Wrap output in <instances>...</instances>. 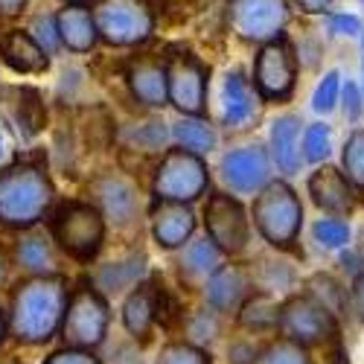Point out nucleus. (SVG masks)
<instances>
[{
	"label": "nucleus",
	"instance_id": "obj_1",
	"mask_svg": "<svg viewBox=\"0 0 364 364\" xmlns=\"http://www.w3.org/2000/svg\"><path fill=\"white\" fill-rule=\"evenodd\" d=\"M68 300H70L68 280L58 274L33 277L21 283L12 294V312H9L12 336L23 344L50 341L65 323Z\"/></svg>",
	"mask_w": 364,
	"mask_h": 364
},
{
	"label": "nucleus",
	"instance_id": "obj_2",
	"mask_svg": "<svg viewBox=\"0 0 364 364\" xmlns=\"http://www.w3.org/2000/svg\"><path fill=\"white\" fill-rule=\"evenodd\" d=\"M303 201L286 178H274L254 196L251 222L274 251H294L303 233Z\"/></svg>",
	"mask_w": 364,
	"mask_h": 364
},
{
	"label": "nucleus",
	"instance_id": "obj_3",
	"mask_svg": "<svg viewBox=\"0 0 364 364\" xmlns=\"http://www.w3.org/2000/svg\"><path fill=\"white\" fill-rule=\"evenodd\" d=\"M53 204V184L41 166L18 164L0 172V225L33 228Z\"/></svg>",
	"mask_w": 364,
	"mask_h": 364
},
{
	"label": "nucleus",
	"instance_id": "obj_4",
	"mask_svg": "<svg viewBox=\"0 0 364 364\" xmlns=\"http://www.w3.org/2000/svg\"><path fill=\"white\" fill-rule=\"evenodd\" d=\"M280 336L309 350L332 347V344H341V321L309 291H291L289 297H283Z\"/></svg>",
	"mask_w": 364,
	"mask_h": 364
},
{
	"label": "nucleus",
	"instance_id": "obj_5",
	"mask_svg": "<svg viewBox=\"0 0 364 364\" xmlns=\"http://www.w3.org/2000/svg\"><path fill=\"white\" fill-rule=\"evenodd\" d=\"M53 239L68 257L90 262L105 242V213L97 204L68 201L53 216Z\"/></svg>",
	"mask_w": 364,
	"mask_h": 364
},
{
	"label": "nucleus",
	"instance_id": "obj_6",
	"mask_svg": "<svg viewBox=\"0 0 364 364\" xmlns=\"http://www.w3.org/2000/svg\"><path fill=\"white\" fill-rule=\"evenodd\" d=\"M297 73L300 58L286 36L257 47L251 79L262 102H289L297 90Z\"/></svg>",
	"mask_w": 364,
	"mask_h": 364
},
{
	"label": "nucleus",
	"instance_id": "obj_7",
	"mask_svg": "<svg viewBox=\"0 0 364 364\" xmlns=\"http://www.w3.org/2000/svg\"><path fill=\"white\" fill-rule=\"evenodd\" d=\"M108 303L97 283L82 280L68 300V312L62 323V338L68 347H82V350H94L105 341L108 336Z\"/></svg>",
	"mask_w": 364,
	"mask_h": 364
},
{
	"label": "nucleus",
	"instance_id": "obj_8",
	"mask_svg": "<svg viewBox=\"0 0 364 364\" xmlns=\"http://www.w3.org/2000/svg\"><path fill=\"white\" fill-rule=\"evenodd\" d=\"M155 190L158 201H181V204H193L210 190V169L204 155L187 149H169L161 158V166L155 172Z\"/></svg>",
	"mask_w": 364,
	"mask_h": 364
},
{
	"label": "nucleus",
	"instance_id": "obj_9",
	"mask_svg": "<svg viewBox=\"0 0 364 364\" xmlns=\"http://www.w3.org/2000/svg\"><path fill=\"white\" fill-rule=\"evenodd\" d=\"M230 29L248 44H268L286 36L291 21L289 0H230L228 4Z\"/></svg>",
	"mask_w": 364,
	"mask_h": 364
},
{
	"label": "nucleus",
	"instance_id": "obj_10",
	"mask_svg": "<svg viewBox=\"0 0 364 364\" xmlns=\"http://www.w3.org/2000/svg\"><path fill=\"white\" fill-rule=\"evenodd\" d=\"M166 76H169V102L190 117H204L210 94V68L190 50H169Z\"/></svg>",
	"mask_w": 364,
	"mask_h": 364
},
{
	"label": "nucleus",
	"instance_id": "obj_11",
	"mask_svg": "<svg viewBox=\"0 0 364 364\" xmlns=\"http://www.w3.org/2000/svg\"><path fill=\"white\" fill-rule=\"evenodd\" d=\"M204 230L225 257H239L248 251L251 219L242 201L230 193H210L204 207Z\"/></svg>",
	"mask_w": 364,
	"mask_h": 364
},
{
	"label": "nucleus",
	"instance_id": "obj_12",
	"mask_svg": "<svg viewBox=\"0 0 364 364\" xmlns=\"http://www.w3.org/2000/svg\"><path fill=\"white\" fill-rule=\"evenodd\" d=\"M271 169H274V161H271V151L262 143H245V146L228 149L219 161L222 181L236 196H257L262 187H268L274 181Z\"/></svg>",
	"mask_w": 364,
	"mask_h": 364
},
{
	"label": "nucleus",
	"instance_id": "obj_13",
	"mask_svg": "<svg viewBox=\"0 0 364 364\" xmlns=\"http://www.w3.org/2000/svg\"><path fill=\"white\" fill-rule=\"evenodd\" d=\"M100 38L111 47H134L155 29V18L143 0H105L97 9Z\"/></svg>",
	"mask_w": 364,
	"mask_h": 364
},
{
	"label": "nucleus",
	"instance_id": "obj_14",
	"mask_svg": "<svg viewBox=\"0 0 364 364\" xmlns=\"http://www.w3.org/2000/svg\"><path fill=\"white\" fill-rule=\"evenodd\" d=\"M306 193L321 213H329V216H353L361 198L350 184V178L344 175V169L332 164H321L312 169L306 181Z\"/></svg>",
	"mask_w": 364,
	"mask_h": 364
},
{
	"label": "nucleus",
	"instance_id": "obj_15",
	"mask_svg": "<svg viewBox=\"0 0 364 364\" xmlns=\"http://www.w3.org/2000/svg\"><path fill=\"white\" fill-rule=\"evenodd\" d=\"M254 294V280H251V268H242L236 262H228L216 268L213 274L204 283V300L210 309H216L219 315L239 312L242 303Z\"/></svg>",
	"mask_w": 364,
	"mask_h": 364
},
{
	"label": "nucleus",
	"instance_id": "obj_16",
	"mask_svg": "<svg viewBox=\"0 0 364 364\" xmlns=\"http://www.w3.org/2000/svg\"><path fill=\"white\" fill-rule=\"evenodd\" d=\"M303 123L300 114H280L274 123H271V132H268V151H271V161H274V169L283 175V178H291L300 172L303 166V149H300V140H303Z\"/></svg>",
	"mask_w": 364,
	"mask_h": 364
},
{
	"label": "nucleus",
	"instance_id": "obj_17",
	"mask_svg": "<svg viewBox=\"0 0 364 364\" xmlns=\"http://www.w3.org/2000/svg\"><path fill=\"white\" fill-rule=\"evenodd\" d=\"M126 82L132 97L146 108H164L169 102V76L166 62L155 55H137L126 68Z\"/></svg>",
	"mask_w": 364,
	"mask_h": 364
},
{
	"label": "nucleus",
	"instance_id": "obj_18",
	"mask_svg": "<svg viewBox=\"0 0 364 364\" xmlns=\"http://www.w3.org/2000/svg\"><path fill=\"white\" fill-rule=\"evenodd\" d=\"M196 225L198 222H196V213L190 204L161 201L151 210V236H155V242L166 251L184 248L196 233Z\"/></svg>",
	"mask_w": 364,
	"mask_h": 364
},
{
	"label": "nucleus",
	"instance_id": "obj_19",
	"mask_svg": "<svg viewBox=\"0 0 364 364\" xmlns=\"http://www.w3.org/2000/svg\"><path fill=\"white\" fill-rule=\"evenodd\" d=\"M257 87L242 70H228L222 82V126L245 129L257 117Z\"/></svg>",
	"mask_w": 364,
	"mask_h": 364
},
{
	"label": "nucleus",
	"instance_id": "obj_20",
	"mask_svg": "<svg viewBox=\"0 0 364 364\" xmlns=\"http://www.w3.org/2000/svg\"><path fill=\"white\" fill-rule=\"evenodd\" d=\"M161 283L158 280H140L126 303H123V326L132 332L134 338L146 341L151 336V326L158 323V315H161Z\"/></svg>",
	"mask_w": 364,
	"mask_h": 364
},
{
	"label": "nucleus",
	"instance_id": "obj_21",
	"mask_svg": "<svg viewBox=\"0 0 364 364\" xmlns=\"http://www.w3.org/2000/svg\"><path fill=\"white\" fill-rule=\"evenodd\" d=\"M90 190H94V196H97V207L108 219H114L117 225H129L134 219L137 193H134V187L129 184L126 178H119L114 172L100 175L94 184H90Z\"/></svg>",
	"mask_w": 364,
	"mask_h": 364
},
{
	"label": "nucleus",
	"instance_id": "obj_22",
	"mask_svg": "<svg viewBox=\"0 0 364 364\" xmlns=\"http://www.w3.org/2000/svg\"><path fill=\"white\" fill-rule=\"evenodd\" d=\"M58 21V36L62 44L73 53H90L100 41V26H97V15H90L85 6L79 4H68L62 12L55 15Z\"/></svg>",
	"mask_w": 364,
	"mask_h": 364
},
{
	"label": "nucleus",
	"instance_id": "obj_23",
	"mask_svg": "<svg viewBox=\"0 0 364 364\" xmlns=\"http://www.w3.org/2000/svg\"><path fill=\"white\" fill-rule=\"evenodd\" d=\"M0 55L4 62L15 70V73H44L50 68V53L33 38V33H21V29H12V33L0 44Z\"/></svg>",
	"mask_w": 364,
	"mask_h": 364
},
{
	"label": "nucleus",
	"instance_id": "obj_24",
	"mask_svg": "<svg viewBox=\"0 0 364 364\" xmlns=\"http://www.w3.org/2000/svg\"><path fill=\"white\" fill-rule=\"evenodd\" d=\"M280 309H283V300H277L268 291H254L236 312V323L242 329L254 332V336H265V332H274V329L280 332Z\"/></svg>",
	"mask_w": 364,
	"mask_h": 364
},
{
	"label": "nucleus",
	"instance_id": "obj_25",
	"mask_svg": "<svg viewBox=\"0 0 364 364\" xmlns=\"http://www.w3.org/2000/svg\"><path fill=\"white\" fill-rule=\"evenodd\" d=\"M303 291H309L315 300H321L323 306L336 315L338 321L353 318V297H350V286H344L338 277L326 274V271H318L306 283H303Z\"/></svg>",
	"mask_w": 364,
	"mask_h": 364
},
{
	"label": "nucleus",
	"instance_id": "obj_26",
	"mask_svg": "<svg viewBox=\"0 0 364 364\" xmlns=\"http://www.w3.org/2000/svg\"><path fill=\"white\" fill-rule=\"evenodd\" d=\"M222 251L213 239H210L207 233L201 239H190L187 245H184V254H181V274H187V277H201L207 280L210 274H213L216 268H222Z\"/></svg>",
	"mask_w": 364,
	"mask_h": 364
},
{
	"label": "nucleus",
	"instance_id": "obj_27",
	"mask_svg": "<svg viewBox=\"0 0 364 364\" xmlns=\"http://www.w3.org/2000/svg\"><path fill=\"white\" fill-rule=\"evenodd\" d=\"M18 262L36 277H50L55 274V251L53 242L44 233H23L18 239Z\"/></svg>",
	"mask_w": 364,
	"mask_h": 364
},
{
	"label": "nucleus",
	"instance_id": "obj_28",
	"mask_svg": "<svg viewBox=\"0 0 364 364\" xmlns=\"http://www.w3.org/2000/svg\"><path fill=\"white\" fill-rule=\"evenodd\" d=\"M146 274V257L143 254H132L129 259H119V262H108L97 271V289L100 291H123V289H134Z\"/></svg>",
	"mask_w": 364,
	"mask_h": 364
},
{
	"label": "nucleus",
	"instance_id": "obj_29",
	"mask_svg": "<svg viewBox=\"0 0 364 364\" xmlns=\"http://www.w3.org/2000/svg\"><path fill=\"white\" fill-rule=\"evenodd\" d=\"M172 137H175V143L181 149L196 151V155H210V151L216 149V143H219L216 129L210 126L204 117H190V114H184L172 126Z\"/></svg>",
	"mask_w": 364,
	"mask_h": 364
},
{
	"label": "nucleus",
	"instance_id": "obj_30",
	"mask_svg": "<svg viewBox=\"0 0 364 364\" xmlns=\"http://www.w3.org/2000/svg\"><path fill=\"white\" fill-rule=\"evenodd\" d=\"M251 280L257 291H268V294H283L291 291L297 286V274L294 268L283 259H259L257 265L251 262Z\"/></svg>",
	"mask_w": 364,
	"mask_h": 364
},
{
	"label": "nucleus",
	"instance_id": "obj_31",
	"mask_svg": "<svg viewBox=\"0 0 364 364\" xmlns=\"http://www.w3.org/2000/svg\"><path fill=\"white\" fill-rule=\"evenodd\" d=\"M254 364H318V361H315L309 347H303L286 336H277L268 344H262Z\"/></svg>",
	"mask_w": 364,
	"mask_h": 364
},
{
	"label": "nucleus",
	"instance_id": "obj_32",
	"mask_svg": "<svg viewBox=\"0 0 364 364\" xmlns=\"http://www.w3.org/2000/svg\"><path fill=\"white\" fill-rule=\"evenodd\" d=\"M312 239L323 251H344L353 242V225L347 216H329L326 213L312 225Z\"/></svg>",
	"mask_w": 364,
	"mask_h": 364
},
{
	"label": "nucleus",
	"instance_id": "obj_33",
	"mask_svg": "<svg viewBox=\"0 0 364 364\" xmlns=\"http://www.w3.org/2000/svg\"><path fill=\"white\" fill-rule=\"evenodd\" d=\"M341 169L355 187V193L364 198V126L350 129L341 146Z\"/></svg>",
	"mask_w": 364,
	"mask_h": 364
},
{
	"label": "nucleus",
	"instance_id": "obj_34",
	"mask_svg": "<svg viewBox=\"0 0 364 364\" xmlns=\"http://www.w3.org/2000/svg\"><path fill=\"white\" fill-rule=\"evenodd\" d=\"M300 149H303V164H312V166L329 164V155H332V129L326 123H309L306 129H303Z\"/></svg>",
	"mask_w": 364,
	"mask_h": 364
},
{
	"label": "nucleus",
	"instance_id": "obj_35",
	"mask_svg": "<svg viewBox=\"0 0 364 364\" xmlns=\"http://www.w3.org/2000/svg\"><path fill=\"white\" fill-rule=\"evenodd\" d=\"M18 102H15V117L18 123L23 126L26 134H38L44 129V119H47V111H44V102H41V94L36 87H18Z\"/></svg>",
	"mask_w": 364,
	"mask_h": 364
},
{
	"label": "nucleus",
	"instance_id": "obj_36",
	"mask_svg": "<svg viewBox=\"0 0 364 364\" xmlns=\"http://www.w3.org/2000/svg\"><path fill=\"white\" fill-rule=\"evenodd\" d=\"M184 329H187V336L193 344L198 347H207V344H213L219 336H222V323H219V312L216 309H198L193 312L187 321H184Z\"/></svg>",
	"mask_w": 364,
	"mask_h": 364
},
{
	"label": "nucleus",
	"instance_id": "obj_37",
	"mask_svg": "<svg viewBox=\"0 0 364 364\" xmlns=\"http://www.w3.org/2000/svg\"><path fill=\"white\" fill-rule=\"evenodd\" d=\"M341 90H344V82H341V73L338 70H326L321 76V82L315 85V94H312V111L326 117L332 114L338 105H341Z\"/></svg>",
	"mask_w": 364,
	"mask_h": 364
},
{
	"label": "nucleus",
	"instance_id": "obj_38",
	"mask_svg": "<svg viewBox=\"0 0 364 364\" xmlns=\"http://www.w3.org/2000/svg\"><path fill=\"white\" fill-rule=\"evenodd\" d=\"M155 364H213L207 347H198L193 341H172L161 350Z\"/></svg>",
	"mask_w": 364,
	"mask_h": 364
},
{
	"label": "nucleus",
	"instance_id": "obj_39",
	"mask_svg": "<svg viewBox=\"0 0 364 364\" xmlns=\"http://www.w3.org/2000/svg\"><path fill=\"white\" fill-rule=\"evenodd\" d=\"M326 29H329V36H336V38H358L361 41V36H364V23L353 12H329Z\"/></svg>",
	"mask_w": 364,
	"mask_h": 364
},
{
	"label": "nucleus",
	"instance_id": "obj_40",
	"mask_svg": "<svg viewBox=\"0 0 364 364\" xmlns=\"http://www.w3.org/2000/svg\"><path fill=\"white\" fill-rule=\"evenodd\" d=\"M341 111L347 117V123H358L364 117V90L358 82L347 79L344 82V90H341Z\"/></svg>",
	"mask_w": 364,
	"mask_h": 364
},
{
	"label": "nucleus",
	"instance_id": "obj_41",
	"mask_svg": "<svg viewBox=\"0 0 364 364\" xmlns=\"http://www.w3.org/2000/svg\"><path fill=\"white\" fill-rule=\"evenodd\" d=\"M29 33H33V38H36L47 53H53L58 44H62V36H58V21H55V18H38Z\"/></svg>",
	"mask_w": 364,
	"mask_h": 364
},
{
	"label": "nucleus",
	"instance_id": "obj_42",
	"mask_svg": "<svg viewBox=\"0 0 364 364\" xmlns=\"http://www.w3.org/2000/svg\"><path fill=\"white\" fill-rule=\"evenodd\" d=\"M44 364H102L94 350H82V347H65V350H55Z\"/></svg>",
	"mask_w": 364,
	"mask_h": 364
},
{
	"label": "nucleus",
	"instance_id": "obj_43",
	"mask_svg": "<svg viewBox=\"0 0 364 364\" xmlns=\"http://www.w3.org/2000/svg\"><path fill=\"white\" fill-rule=\"evenodd\" d=\"M262 347H257L254 341H245V338H239L228 347V361L230 364H254L257 355H259Z\"/></svg>",
	"mask_w": 364,
	"mask_h": 364
},
{
	"label": "nucleus",
	"instance_id": "obj_44",
	"mask_svg": "<svg viewBox=\"0 0 364 364\" xmlns=\"http://www.w3.org/2000/svg\"><path fill=\"white\" fill-rule=\"evenodd\" d=\"M350 297H353V318L364 323V271L350 280Z\"/></svg>",
	"mask_w": 364,
	"mask_h": 364
},
{
	"label": "nucleus",
	"instance_id": "obj_45",
	"mask_svg": "<svg viewBox=\"0 0 364 364\" xmlns=\"http://www.w3.org/2000/svg\"><path fill=\"white\" fill-rule=\"evenodd\" d=\"M338 0H294V6L303 12V15H329L336 9Z\"/></svg>",
	"mask_w": 364,
	"mask_h": 364
},
{
	"label": "nucleus",
	"instance_id": "obj_46",
	"mask_svg": "<svg viewBox=\"0 0 364 364\" xmlns=\"http://www.w3.org/2000/svg\"><path fill=\"white\" fill-rule=\"evenodd\" d=\"M26 6V0H0V15H18Z\"/></svg>",
	"mask_w": 364,
	"mask_h": 364
},
{
	"label": "nucleus",
	"instance_id": "obj_47",
	"mask_svg": "<svg viewBox=\"0 0 364 364\" xmlns=\"http://www.w3.org/2000/svg\"><path fill=\"white\" fill-rule=\"evenodd\" d=\"M6 151H9V137H6V129H4V123H0V161L6 158Z\"/></svg>",
	"mask_w": 364,
	"mask_h": 364
},
{
	"label": "nucleus",
	"instance_id": "obj_48",
	"mask_svg": "<svg viewBox=\"0 0 364 364\" xmlns=\"http://www.w3.org/2000/svg\"><path fill=\"white\" fill-rule=\"evenodd\" d=\"M6 280V259H4V254H0V283Z\"/></svg>",
	"mask_w": 364,
	"mask_h": 364
},
{
	"label": "nucleus",
	"instance_id": "obj_49",
	"mask_svg": "<svg viewBox=\"0 0 364 364\" xmlns=\"http://www.w3.org/2000/svg\"><path fill=\"white\" fill-rule=\"evenodd\" d=\"M4 336H6V321H4V312H0V341H4Z\"/></svg>",
	"mask_w": 364,
	"mask_h": 364
},
{
	"label": "nucleus",
	"instance_id": "obj_50",
	"mask_svg": "<svg viewBox=\"0 0 364 364\" xmlns=\"http://www.w3.org/2000/svg\"><path fill=\"white\" fill-rule=\"evenodd\" d=\"M65 4H79V6H85V4H94V0H65Z\"/></svg>",
	"mask_w": 364,
	"mask_h": 364
},
{
	"label": "nucleus",
	"instance_id": "obj_51",
	"mask_svg": "<svg viewBox=\"0 0 364 364\" xmlns=\"http://www.w3.org/2000/svg\"><path fill=\"white\" fill-rule=\"evenodd\" d=\"M361 90H364V58H361Z\"/></svg>",
	"mask_w": 364,
	"mask_h": 364
},
{
	"label": "nucleus",
	"instance_id": "obj_52",
	"mask_svg": "<svg viewBox=\"0 0 364 364\" xmlns=\"http://www.w3.org/2000/svg\"><path fill=\"white\" fill-rule=\"evenodd\" d=\"M361 6H364V0H361Z\"/></svg>",
	"mask_w": 364,
	"mask_h": 364
},
{
	"label": "nucleus",
	"instance_id": "obj_53",
	"mask_svg": "<svg viewBox=\"0 0 364 364\" xmlns=\"http://www.w3.org/2000/svg\"><path fill=\"white\" fill-rule=\"evenodd\" d=\"M361 257H364V254H361ZM361 271H364V268H361Z\"/></svg>",
	"mask_w": 364,
	"mask_h": 364
}]
</instances>
